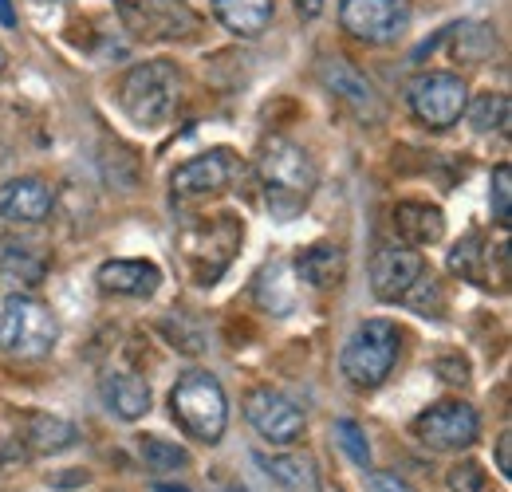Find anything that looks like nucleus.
Segmentation results:
<instances>
[{"label":"nucleus","instance_id":"obj_11","mask_svg":"<svg viewBox=\"0 0 512 492\" xmlns=\"http://www.w3.org/2000/svg\"><path fill=\"white\" fill-rule=\"evenodd\" d=\"M245 418L264 441L272 445H292L304 437V414L296 402H288L280 390L272 386H256L245 398Z\"/></svg>","mask_w":512,"mask_h":492},{"label":"nucleus","instance_id":"obj_3","mask_svg":"<svg viewBox=\"0 0 512 492\" xmlns=\"http://www.w3.org/2000/svg\"><path fill=\"white\" fill-rule=\"evenodd\" d=\"M170 410H174V422L190 433L193 441L217 445L225 437L229 402H225L221 382L209 370H190L178 378V386L170 390Z\"/></svg>","mask_w":512,"mask_h":492},{"label":"nucleus","instance_id":"obj_22","mask_svg":"<svg viewBox=\"0 0 512 492\" xmlns=\"http://www.w3.org/2000/svg\"><path fill=\"white\" fill-rule=\"evenodd\" d=\"M256 461L284 492H320V469L308 453H276V457H256Z\"/></svg>","mask_w":512,"mask_h":492},{"label":"nucleus","instance_id":"obj_24","mask_svg":"<svg viewBox=\"0 0 512 492\" xmlns=\"http://www.w3.org/2000/svg\"><path fill=\"white\" fill-rule=\"evenodd\" d=\"M48 272L44 256L32 245H20V241H0V276L8 280H20V284H40Z\"/></svg>","mask_w":512,"mask_h":492},{"label":"nucleus","instance_id":"obj_16","mask_svg":"<svg viewBox=\"0 0 512 492\" xmlns=\"http://www.w3.org/2000/svg\"><path fill=\"white\" fill-rule=\"evenodd\" d=\"M52 189L40 178H12L0 185V217L12 225H40L52 213Z\"/></svg>","mask_w":512,"mask_h":492},{"label":"nucleus","instance_id":"obj_39","mask_svg":"<svg viewBox=\"0 0 512 492\" xmlns=\"http://www.w3.org/2000/svg\"><path fill=\"white\" fill-rule=\"evenodd\" d=\"M4 162H8V158H4V146H0V166H4Z\"/></svg>","mask_w":512,"mask_h":492},{"label":"nucleus","instance_id":"obj_1","mask_svg":"<svg viewBox=\"0 0 512 492\" xmlns=\"http://www.w3.org/2000/svg\"><path fill=\"white\" fill-rule=\"evenodd\" d=\"M256 174H260V189H264V205L272 209V217L292 221L308 209L320 170L312 162V154L288 138H268L256 154Z\"/></svg>","mask_w":512,"mask_h":492},{"label":"nucleus","instance_id":"obj_20","mask_svg":"<svg viewBox=\"0 0 512 492\" xmlns=\"http://www.w3.org/2000/svg\"><path fill=\"white\" fill-rule=\"evenodd\" d=\"M449 272L469 280V284H477V288H493L497 284V276H493V248L485 245L477 233L461 237L453 245V252H449Z\"/></svg>","mask_w":512,"mask_h":492},{"label":"nucleus","instance_id":"obj_34","mask_svg":"<svg viewBox=\"0 0 512 492\" xmlns=\"http://www.w3.org/2000/svg\"><path fill=\"white\" fill-rule=\"evenodd\" d=\"M292 4H296V12H300L304 20H316L323 12V0H292Z\"/></svg>","mask_w":512,"mask_h":492},{"label":"nucleus","instance_id":"obj_4","mask_svg":"<svg viewBox=\"0 0 512 492\" xmlns=\"http://www.w3.org/2000/svg\"><path fill=\"white\" fill-rule=\"evenodd\" d=\"M398 363V327L390 319H363L343 343L339 370L355 390H375Z\"/></svg>","mask_w":512,"mask_h":492},{"label":"nucleus","instance_id":"obj_7","mask_svg":"<svg viewBox=\"0 0 512 492\" xmlns=\"http://www.w3.org/2000/svg\"><path fill=\"white\" fill-rule=\"evenodd\" d=\"M119 16L138 40H186L201 28L186 0H119Z\"/></svg>","mask_w":512,"mask_h":492},{"label":"nucleus","instance_id":"obj_29","mask_svg":"<svg viewBox=\"0 0 512 492\" xmlns=\"http://www.w3.org/2000/svg\"><path fill=\"white\" fill-rule=\"evenodd\" d=\"M493 217L501 225H509L512 217V170L509 166H497L493 170Z\"/></svg>","mask_w":512,"mask_h":492},{"label":"nucleus","instance_id":"obj_5","mask_svg":"<svg viewBox=\"0 0 512 492\" xmlns=\"http://www.w3.org/2000/svg\"><path fill=\"white\" fill-rule=\"evenodd\" d=\"M178 103V67L166 60L134 63L119 83V107L134 126H158Z\"/></svg>","mask_w":512,"mask_h":492},{"label":"nucleus","instance_id":"obj_26","mask_svg":"<svg viewBox=\"0 0 512 492\" xmlns=\"http://www.w3.org/2000/svg\"><path fill=\"white\" fill-rule=\"evenodd\" d=\"M449 36H453V56L457 60H485L497 48V40L485 24H457V28H449Z\"/></svg>","mask_w":512,"mask_h":492},{"label":"nucleus","instance_id":"obj_27","mask_svg":"<svg viewBox=\"0 0 512 492\" xmlns=\"http://www.w3.org/2000/svg\"><path fill=\"white\" fill-rule=\"evenodd\" d=\"M465 111L477 130H509V95H481Z\"/></svg>","mask_w":512,"mask_h":492},{"label":"nucleus","instance_id":"obj_9","mask_svg":"<svg viewBox=\"0 0 512 492\" xmlns=\"http://www.w3.org/2000/svg\"><path fill=\"white\" fill-rule=\"evenodd\" d=\"M339 24L367 44H394L410 28V0H343Z\"/></svg>","mask_w":512,"mask_h":492},{"label":"nucleus","instance_id":"obj_30","mask_svg":"<svg viewBox=\"0 0 512 492\" xmlns=\"http://www.w3.org/2000/svg\"><path fill=\"white\" fill-rule=\"evenodd\" d=\"M446 485L449 492H481L485 489V473H481L477 461H461L446 473Z\"/></svg>","mask_w":512,"mask_h":492},{"label":"nucleus","instance_id":"obj_28","mask_svg":"<svg viewBox=\"0 0 512 492\" xmlns=\"http://www.w3.org/2000/svg\"><path fill=\"white\" fill-rule=\"evenodd\" d=\"M335 441H339V449L359 465V469H367L371 473V445H367V433L359 430L355 422H335Z\"/></svg>","mask_w":512,"mask_h":492},{"label":"nucleus","instance_id":"obj_25","mask_svg":"<svg viewBox=\"0 0 512 492\" xmlns=\"http://www.w3.org/2000/svg\"><path fill=\"white\" fill-rule=\"evenodd\" d=\"M138 453L154 473H174V469L190 465V453L178 441H166V437H138Z\"/></svg>","mask_w":512,"mask_h":492},{"label":"nucleus","instance_id":"obj_8","mask_svg":"<svg viewBox=\"0 0 512 492\" xmlns=\"http://www.w3.org/2000/svg\"><path fill=\"white\" fill-rule=\"evenodd\" d=\"M469 107V91L457 75L449 71H426L410 83V111L418 115V123L430 130H446L453 126Z\"/></svg>","mask_w":512,"mask_h":492},{"label":"nucleus","instance_id":"obj_32","mask_svg":"<svg viewBox=\"0 0 512 492\" xmlns=\"http://www.w3.org/2000/svg\"><path fill=\"white\" fill-rule=\"evenodd\" d=\"M434 370H438L446 382H453V386H465V382H469V367H465L461 359H438Z\"/></svg>","mask_w":512,"mask_h":492},{"label":"nucleus","instance_id":"obj_18","mask_svg":"<svg viewBox=\"0 0 512 492\" xmlns=\"http://www.w3.org/2000/svg\"><path fill=\"white\" fill-rule=\"evenodd\" d=\"M394 229L410 248L438 245L446 233V217L438 205H422V201H402L394 205Z\"/></svg>","mask_w":512,"mask_h":492},{"label":"nucleus","instance_id":"obj_23","mask_svg":"<svg viewBox=\"0 0 512 492\" xmlns=\"http://www.w3.org/2000/svg\"><path fill=\"white\" fill-rule=\"evenodd\" d=\"M75 437H79V430H75L67 418L44 414V410L32 414V418H28V430H24V441H28L32 453H64V449L75 445Z\"/></svg>","mask_w":512,"mask_h":492},{"label":"nucleus","instance_id":"obj_21","mask_svg":"<svg viewBox=\"0 0 512 492\" xmlns=\"http://www.w3.org/2000/svg\"><path fill=\"white\" fill-rule=\"evenodd\" d=\"M213 16L241 40H256L272 24V0H213Z\"/></svg>","mask_w":512,"mask_h":492},{"label":"nucleus","instance_id":"obj_19","mask_svg":"<svg viewBox=\"0 0 512 492\" xmlns=\"http://www.w3.org/2000/svg\"><path fill=\"white\" fill-rule=\"evenodd\" d=\"M292 268H296V276H300L304 284H312L316 292H331V288H339L343 276H347V252L339 245H312L296 256Z\"/></svg>","mask_w":512,"mask_h":492},{"label":"nucleus","instance_id":"obj_14","mask_svg":"<svg viewBox=\"0 0 512 492\" xmlns=\"http://www.w3.org/2000/svg\"><path fill=\"white\" fill-rule=\"evenodd\" d=\"M237 178V158L229 150H209V154H197L186 166L174 170V197L182 201H197V197H209V193H221L229 189V182Z\"/></svg>","mask_w":512,"mask_h":492},{"label":"nucleus","instance_id":"obj_36","mask_svg":"<svg viewBox=\"0 0 512 492\" xmlns=\"http://www.w3.org/2000/svg\"><path fill=\"white\" fill-rule=\"evenodd\" d=\"M154 492H190V489H182V485H158Z\"/></svg>","mask_w":512,"mask_h":492},{"label":"nucleus","instance_id":"obj_6","mask_svg":"<svg viewBox=\"0 0 512 492\" xmlns=\"http://www.w3.org/2000/svg\"><path fill=\"white\" fill-rule=\"evenodd\" d=\"M245 241V225L237 221V217H213V221H201V225H190L186 233H182V256H186V268H190V276L201 284V288H209L225 268H229V260H233V252L241 248Z\"/></svg>","mask_w":512,"mask_h":492},{"label":"nucleus","instance_id":"obj_10","mask_svg":"<svg viewBox=\"0 0 512 492\" xmlns=\"http://www.w3.org/2000/svg\"><path fill=\"white\" fill-rule=\"evenodd\" d=\"M410 430L430 449H469L481 433V418L469 402H434L410 422Z\"/></svg>","mask_w":512,"mask_h":492},{"label":"nucleus","instance_id":"obj_31","mask_svg":"<svg viewBox=\"0 0 512 492\" xmlns=\"http://www.w3.org/2000/svg\"><path fill=\"white\" fill-rule=\"evenodd\" d=\"M367 492H418V489L406 485L398 473H371L367 477Z\"/></svg>","mask_w":512,"mask_h":492},{"label":"nucleus","instance_id":"obj_38","mask_svg":"<svg viewBox=\"0 0 512 492\" xmlns=\"http://www.w3.org/2000/svg\"><path fill=\"white\" fill-rule=\"evenodd\" d=\"M40 4H64V0H40Z\"/></svg>","mask_w":512,"mask_h":492},{"label":"nucleus","instance_id":"obj_12","mask_svg":"<svg viewBox=\"0 0 512 492\" xmlns=\"http://www.w3.org/2000/svg\"><path fill=\"white\" fill-rule=\"evenodd\" d=\"M320 83L339 99V103H347L363 123H383L386 119V107L383 99H379V91H375V83L355 67L351 60H323L320 63Z\"/></svg>","mask_w":512,"mask_h":492},{"label":"nucleus","instance_id":"obj_2","mask_svg":"<svg viewBox=\"0 0 512 492\" xmlns=\"http://www.w3.org/2000/svg\"><path fill=\"white\" fill-rule=\"evenodd\" d=\"M60 339V319L36 296H0V351L12 359H44Z\"/></svg>","mask_w":512,"mask_h":492},{"label":"nucleus","instance_id":"obj_15","mask_svg":"<svg viewBox=\"0 0 512 492\" xmlns=\"http://www.w3.org/2000/svg\"><path fill=\"white\" fill-rule=\"evenodd\" d=\"M95 284L107 296H127V300H150L162 284V272L154 260H107L95 272Z\"/></svg>","mask_w":512,"mask_h":492},{"label":"nucleus","instance_id":"obj_33","mask_svg":"<svg viewBox=\"0 0 512 492\" xmlns=\"http://www.w3.org/2000/svg\"><path fill=\"white\" fill-rule=\"evenodd\" d=\"M497 469H501V477H512V433L509 430L497 437Z\"/></svg>","mask_w":512,"mask_h":492},{"label":"nucleus","instance_id":"obj_37","mask_svg":"<svg viewBox=\"0 0 512 492\" xmlns=\"http://www.w3.org/2000/svg\"><path fill=\"white\" fill-rule=\"evenodd\" d=\"M4 67H8V52L0 48V75H4Z\"/></svg>","mask_w":512,"mask_h":492},{"label":"nucleus","instance_id":"obj_13","mask_svg":"<svg viewBox=\"0 0 512 492\" xmlns=\"http://www.w3.org/2000/svg\"><path fill=\"white\" fill-rule=\"evenodd\" d=\"M426 272V260L422 252H414L410 245H386L375 252L371 260V292L383 300V304H398L414 280Z\"/></svg>","mask_w":512,"mask_h":492},{"label":"nucleus","instance_id":"obj_17","mask_svg":"<svg viewBox=\"0 0 512 492\" xmlns=\"http://www.w3.org/2000/svg\"><path fill=\"white\" fill-rule=\"evenodd\" d=\"M99 390H103L107 410L115 418H123V422H138L142 414H150V402H154L150 398V382L138 378V374H130V370H111Z\"/></svg>","mask_w":512,"mask_h":492},{"label":"nucleus","instance_id":"obj_35","mask_svg":"<svg viewBox=\"0 0 512 492\" xmlns=\"http://www.w3.org/2000/svg\"><path fill=\"white\" fill-rule=\"evenodd\" d=\"M0 24H4V28L16 24V8H12V0H0Z\"/></svg>","mask_w":512,"mask_h":492}]
</instances>
